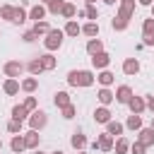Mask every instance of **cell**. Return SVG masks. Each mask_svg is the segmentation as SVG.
Masks as SVG:
<instances>
[{
  "label": "cell",
  "instance_id": "6da1fadb",
  "mask_svg": "<svg viewBox=\"0 0 154 154\" xmlns=\"http://www.w3.org/2000/svg\"><path fill=\"white\" fill-rule=\"evenodd\" d=\"M118 2H120V12H118V17H113L111 26H113L116 31H123V29H128V22H130V17H132L135 0H118Z\"/></svg>",
  "mask_w": 154,
  "mask_h": 154
},
{
  "label": "cell",
  "instance_id": "4316f807",
  "mask_svg": "<svg viewBox=\"0 0 154 154\" xmlns=\"http://www.w3.org/2000/svg\"><path fill=\"white\" fill-rule=\"evenodd\" d=\"M46 7H48V12H51V14H60V12H63V7H65V0H51Z\"/></svg>",
  "mask_w": 154,
  "mask_h": 154
},
{
  "label": "cell",
  "instance_id": "f907efd6",
  "mask_svg": "<svg viewBox=\"0 0 154 154\" xmlns=\"http://www.w3.org/2000/svg\"><path fill=\"white\" fill-rule=\"evenodd\" d=\"M152 130H154V118H152Z\"/></svg>",
  "mask_w": 154,
  "mask_h": 154
},
{
  "label": "cell",
  "instance_id": "9c48e42d",
  "mask_svg": "<svg viewBox=\"0 0 154 154\" xmlns=\"http://www.w3.org/2000/svg\"><path fill=\"white\" fill-rule=\"evenodd\" d=\"M24 144H26V149H38V144H41L38 130H29V132L24 135Z\"/></svg>",
  "mask_w": 154,
  "mask_h": 154
},
{
  "label": "cell",
  "instance_id": "30bf717a",
  "mask_svg": "<svg viewBox=\"0 0 154 154\" xmlns=\"http://www.w3.org/2000/svg\"><path fill=\"white\" fill-rule=\"evenodd\" d=\"M123 72L125 75H137L140 72V60L137 58H125L123 60Z\"/></svg>",
  "mask_w": 154,
  "mask_h": 154
},
{
  "label": "cell",
  "instance_id": "7bdbcfd3",
  "mask_svg": "<svg viewBox=\"0 0 154 154\" xmlns=\"http://www.w3.org/2000/svg\"><path fill=\"white\" fill-rule=\"evenodd\" d=\"M147 108L154 113V96H147Z\"/></svg>",
  "mask_w": 154,
  "mask_h": 154
},
{
  "label": "cell",
  "instance_id": "277c9868",
  "mask_svg": "<svg viewBox=\"0 0 154 154\" xmlns=\"http://www.w3.org/2000/svg\"><path fill=\"white\" fill-rule=\"evenodd\" d=\"M142 38L144 46H154V17H147L142 22Z\"/></svg>",
  "mask_w": 154,
  "mask_h": 154
},
{
  "label": "cell",
  "instance_id": "44dd1931",
  "mask_svg": "<svg viewBox=\"0 0 154 154\" xmlns=\"http://www.w3.org/2000/svg\"><path fill=\"white\" fill-rule=\"evenodd\" d=\"M106 125H108V132H111L113 137H123V130H125L123 123H118V120H108Z\"/></svg>",
  "mask_w": 154,
  "mask_h": 154
},
{
  "label": "cell",
  "instance_id": "f35d334b",
  "mask_svg": "<svg viewBox=\"0 0 154 154\" xmlns=\"http://www.w3.org/2000/svg\"><path fill=\"white\" fill-rule=\"evenodd\" d=\"M130 152H132V154H144V152H147V147L137 140V142H132V144H130Z\"/></svg>",
  "mask_w": 154,
  "mask_h": 154
},
{
  "label": "cell",
  "instance_id": "83f0119b",
  "mask_svg": "<svg viewBox=\"0 0 154 154\" xmlns=\"http://www.w3.org/2000/svg\"><path fill=\"white\" fill-rule=\"evenodd\" d=\"M26 70L31 72V75H41L43 72V65H41V58H34L29 65H26Z\"/></svg>",
  "mask_w": 154,
  "mask_h": 154
},
{
  "label": "cell",
  "instance_id": "d6a6232c",
  "mask_svg": "<svg viewBox=\"0 0 154 154\" xmlns=\"http://www.w3.org/2000/svg\"><path fill=\"white\" fill-rule=\"evenodd\" d=\"M29 19V14L22 10V7H14V19H12V24H24Z\"/></svg>",
  "mask_w": 154,
  "mask_h": 154
},
{
  "label": "cell",
  "instance_id": "e0dca14e",
  "mask_svg": "<svg viewBox=\"0 0 154 154\" xmlns=\"http://www.w3.org/2000/svg\"><path fill=\"white\" fill-rule=\"evenodd\" d=\"M10 149H12L14 154H22V152L26 149V144H24V137H22V135H14V137H12V142H10Z\"/></svg>",
  "mask_w": 154,
  "mask_h": 154
},
{
  "label": "cell",
  "instance_id": "f6af8a7d",
  "mask_svg": "<svg viewBox=\"0 0 154 154\" xmlns=\"http://www.w3.org/2000/svg\"><path fill=\"white\" fill-rule=\"evenodd\" d=\"M103 2H106V5H116L118 0H103Z\"/></svg>",
  "mask_w": 154,
  "mask_h": 154
},
{
  "label": "cell",
  "instance_id": "f1b7e54d",
  "mask_svg": "<svg viewBox=\"0 0 154 154\" xmlns=\"http://www.w3.org/2000/svg\"><path fill=\"white\" fill-rule=\"evenodd\" d=\"M96 79H99V84H101V87H108V84H113V72L101 70V75H99Z\"/></svg>",
  "mask_w": 154,
  "mask_h": 154
},
{
  "label": "cell",
  "instance_id": "7402d4cb",
  "mask_svg": "<svg viewBox=\"0 0 154 154\" xmlns=\"http://www.w3.org/2000/svg\"><path fill=\"white\" fill-rule=\"evenodd\" d=\"M82 34H84V36H91V38L99 36V22H87V24L82 26Z\"/></svg>",
  "mask_w": 154,
  "mask_h": 154
},
{
  "label": "cell",
  "instance_id": "d4e9b609",
  "mask_svg": "<svg viewBox=\"0 0 154 154\" xmlns=\"http://www.w3.org/2000/svg\"><path fill=\"white\" fill-rule=\"evenodd\" d=\"M125 128H130V130H140V128H142V118H140V113H132V116H128V123H125Z\"/></svg>",
  "mask_w": 154,
  "mask_h": 154
},
{
  "label": "cell",
  "instance_id": "f5cc1de1",
  "mask_svg": "<svg viewBox=\"0 0 154 154\" xmlns=\"http://www.w3.org/2000/svg\"><path fill=\"white\" fill-rule=\"evenodd\" d=\"M43 2H51V0H43Z\"/></svg>",
  "mask_w": 154,
  "mask_h": 154
},
{
  "label": "cell",
  "instance_id": "7c38bea8",
  "mask_svg": "<svg viewBox=\"0 0 154 154\" xmlns=\"http://www.w3.org/2000/svg\"><path fill=\"white\" fill-rule=\"evenodd\" d=\"M128 106H130V111H132V113H142V111L147 108V101H144L142 96H132V99L128 101Z\"/></svg>",
  "mask_w": 154,
  "mask_h": 154
},
{
  "label": "cell",
  "instance_id": "60d3db41",
  "mask_svg": "<svg viewBox=\"0 0 154 154\" xmlns=\"http://www.w3.org/2000/svg\"><path fill=\"white\" fill-rule=\"evenodd\" d=\"M36 36H38V34H36L34 29H29V31H24V34H22V38H24L26 43H31V41H36Z\"/></svg>",
  "mask_w": 154,
  "mask_h": 154
},
{
  "label": "cell",
  "instance_id": "603a6c76",
  "mask_svg": "<svg viewBox=\"0 0 154 154\" xmlns=\"http://www.w3.org/2000/svg\"><path fill=\"white\" fill-rule=\"evenodd\" d=\"M96 96H99V101H101L103 106H108V103L116 99V94H113L111 89H106V87H103V89H99V94H96Z\"/></svg>",
  "mask_w": 154,
  "mask_h": 154
},
{
  "label": "cell",
  "instance_id": "e575fe53",
  "mask_svg": "<svg viewBox=\"0 0 154 154\" xmlns=\"http://www.w3.org/2000/svg\"><path fill=\"white\" fill-rule=\"evenodd\" d=\"M63 17H67V19H72L75 14H77V7L72 5V2H65V7H63V12H60Z\"/></svg>",
  "mask_w": 154,
  "mask_h": 154
},
{
  "label": "cell",
  "instance_id": "52a82bcc",
  "mask_svg": "<svg viewBox=\"0 0 154 154\" xmlns=\"http://www.w3.org/2000/svg\"><path fill=\"white\" fill-rule=\"evenodd\" d=\"M108 63H111V55L108 53H96V55H91V65L96 67V70H106L108 67Z\"/></svg>",
  "mask_w": 154,
  "mask_h": 154
},
{
  "label": "cell",
  "instance_id": "8992f818",
  "mask_svg": "<svg viewBox=\"0 0 154 154\" xmlns=\"http://www.w3.org/2000/svg\"><path fill=\"white\" fill-rule=\"evenodd\" d=\"M24 72V63H19V60H10V63H5V75L7 77H19Z\"/></svg>",
  "mask_w": 154,
  "mask_h": 154
},
{
  "label": "cell",
  "instance_id": "ac0fdd59",
  "mask_svg": "<svg viewBox=\"0 0 154 154\" xmlns=\"http://www.w3.org/2000/svg\"><path fill=\"white\" fill-rule=\"evenodd\" d=\"M101 51H103L101 38H89V43H87V53H89V55H96V53H101Z\"/></svg>",
  "mask_w": 154,
  "mask_h": 154
},
{
  "label": "cell",
  "instance_id": "4dcf8cb0",
  "mask_svg": "<svg viewBox=\"0 0 154 154\" xmlns=\"http://www.w3.org/2000/svg\"><path fill=\"white\" fill-rule=\"evenodd\" d=\"M113 147H116V154H125V152H128V149H130V142H128V140H125V137H118V140H116V144H113Z\"/></svg>",
  "mask_w": 154,
  "mask_h": 154
},
{
  "label": "cell",
  "instance_id": "ffe728a7",
  "mask_svg": "<svg viewBox=\"0 0 154 154\" xmlns=\"http://www.w3.org/2000/svg\"><path fill=\"white\" fill-rule=\"evenodd\" d=\"M94 120H96V123H108V120H111V111H108L106 106L96 108V111H94Z\"/></svg>",
  "mask_w": 154,
  "mask_h": 154
},
{
  "label": "cell",
  "instance_id": "8fae6325",
  "mask_svg": "<svg viewBox=\"0 0 154 154\" xmlns=\"http://www.w3.org/2000/svg\"><path fill=\"white\" fill-rule=\"evenodd\" d=\"M96 144H99V149H103V152H111V149H113V135H111V132H103V135H99Z\"/></svg>",
  "mask_w": 154,
  "mask_h": 154
},
{
  "label": "cell",
  "instance_id": "484cf974",
  "mask_svg": "<svg viewBox=\"0 0 154 154\" xmlns=\"http://www.w3.org/2000/svg\"><path fill=\"white\" fill-rule=\"evenodd\" d=\"M70 144H72L75 149H84V147H87V137H84L82 132H75L72 140H70Z\"/></svg>",
  "mask_w": 154,
  "mask_h": 154
},
{
  "label": "cell",
  "instance_id": "f546056e",
  "mask_svg": "<svg viewBox=\"0 0 154 154\" xmlns=\"http://www.w3.org/2000/svg\"><path fill=\"white\" fill-rule=\"evenodd\" d=\"M26 113H29V108H26L24 103L12 108V118H14V120H24V118H26Z\"/></svg>",
  "mask_w": 154,
  "mask_h": 154
},
{
  "label": "cell",
  "instance_id": "d590c367",
  "mask_svg": "<svg viewBox=\"0 0 154 154\" xmlns=\"http://www.w3.org/2000/svg\"><path fill=\"white\" fill-rule=\"evenodd\" d=\"M34 31H36V34H48V31H51V26H48V22H43V19H41V22H34Z\"/></svg>",
  "mask_w": 154,
  "mask_h": 154
},
{
  "label": "cell",
  "instance_id": "681fc988",
  "mask_svg": "<svg viewBox=\"0 0 154 154\" xmlns=\"http://www.w3.org/2000/svg\"><path fill=\"white\" fill-rule=\"evenodd\" d=\"M152 17H154V5H152Z\"/></svg>",
  "mask_w": 154,
  "mask_h": 154
},
{
  "label": "cell",
  "instance_id": "5bb4252c",
  "mask_svg": "<svg viewBox=\"0 0 154 154\" xmlns=\"http://www.w3.org/2000/svg\"><path fill=\"white\" fill-rule=\"evenodd\" d=\"M46 12H48V7H43V5H34V7L29 10V19H34V22H41V19L46 17Z\"/></svg>",
  "mask_w": 154,
  "mask_h": 154
},
{
  "label": "cell",
  "instance_id": "7a4b0ae2",
  "mask_svg": "<svg viewBox=\"0 0 154 154\" xmlns=\"http://www.w3.org/2000/svg\"><path fill=\"white\" fill-rule=\"evenodd\" d=\"M67 84H72V87H91L94 84V72H89V70H70L67 72Z\"/></svg>",
  "mask_w": 154,
  "mask_h": 154
},
{
  "label": "cell",
  "instance_id": "5b68a950",
  "mask_svg": "<svg viewBox=\"0 0 154 154\" xmlns=\"http://www.w3.org/2000/svg\"><path fill=\"white\" fill-rule=\"evenodd\" d=\"M46 123H48V116H46L43 111H34V113L29 116V125H31V130H41V128H46Z\"/></svg>",
  "mask_w": 154,
  "mask_h": 154
},
{
  "label": "cell",
  "instance_id": "3957f363",
  "mask_svg": "<svg viewBox=\"0 0 154 154\" xmlns=\"http://www.w3.org/2000/svg\"><path fill=\"white\" fill-rule=\"evenodd\" d=\"M63 36H65L63 29H51V31L46 34V38H43V46H46L48 51H55V48L63 46Z\"/></svg>",
  "mask_w": 154,
  "mask_h": 154
},
{
  "label": "cell",
  "instance_id": "7dc6e473",
  "mask_svg": "<svg viewBox=\"0 0 154 154\" xmlns=\"http://www.w3.org/2000/svg\"><path fill=\"white\" fill-rule=\"evenodd\" d=\"M34 154H43V152H38V149H34Z\"/></svg>",
  "mask_w": 154,
  "mask_h": 154
},
{
  "label": "cell",
  "instance_id": "b9f144b4",
  "mask_svg": "<svg viewBox=\"0 0 154 154\" xmlns=\"http://www.w3.org/2000/svg\"><path fill=\"white\" fill-rule=\"evenodd\" d=\"M24 106H26L29 111H36V96H26V101H24Z\"/></svg>",
  "mask_w": 154,
  "mask_h": 154
},
{
  "label": "cell",
  "instance_id": "2e32d148",
  "mask_svg": "<svg viewBox=\"0 0 154 154\" xmlns=\"http://www.w3.org/2000/svg\"><path fill=\"white\" fill-rule=\"evenodd\" d=\"M63 31H65V36H79V34H82V26H79L75 19H67V24H65Z\"/></svg>",
  "mask_w": 154,
  "mask_h": 154
},
{
  "label": "cell",
  "instance_id": "bcb514c9",
  "mask_svg": "<svg viewBox=\"0 0 154 154\" xmlns=\"http://www.w3.org/2000/svg\"><path fill=\"white\" fill-rule=\"evenodd\" d=\"M84 2H87V5H94V2H96V0H84Z\"/></svg>",
  "mask_w": 154,
  "mask_h": 154
},
{
  "label": "cell",
  "instance_id": "d6986e66",
  "mask_svg": "<svg viewBox=\"0 0 154 154\" xmlns=\"http://www.w3.org/2000/svg\"><path fill=\"white\" fill-rule=\"evenodd\" d=\"M53 103H55L58 108L67 106V103H70V94H67V91H55V94H53Z\"/></svg>",
  "mask_w": 154,
  "mask_h": 154
},
{
  "label": "cell",
  "instance_id": "ab89813d",
  "mask_svg": "<svg viewBox=\"0 0 154 154\" xmlns=\"http://www.w3.org/2000/svg\"><path fill=\"white\" fill-rule=\"evenodd\" d=\"M60 111H63V118H75V106H72V103H67V106H63Z\"/></svg>",
  "mask_w": 154,
  "mask_h": 154
},
{
  "label": "cell",
  "instance_id": "db71d44e",
  "mask_svg": "<svg viewBox=\"0 0 154 154\" xmlns=\"http://www.w3.org/2000/svg\"><path fill=\"white\" fill-rule=\"evenodd\" d=\"M79 154H84V152H79Z\"/></svg>",
  "mask_w": 154,
  "mask_h": 154
},
{
  "label": "cell",
  "instance_id": "4fadbf2b",
  "mask_svg": "<svg viewBox=\"0 0 154 154\" xmlns=\"http://www.w3.org/2000/svg\"><path fill=\"white\" fill-rule=\"evenodd\" d=\"M140 142L144 147H152L154 144V130L152 128H140Z\"/></svg>",
  "mask_w": 154,
  "mask_h": 154
},
{
  "label": "cell",
  "instance_id": "1f68e13d",
  "mask_svg": "<svg viewBox=\"0 0 154 154\" xmlns=\"http://www.w3.org/2000/svg\"><path fill=\"white\" fill-rule=\"evenodd\" d=\"M0 19H10V22H12V19H14V7H12V5H2V7H0Z\"/></svg>",
  "mask_w": 154,
  "mask_h": 154
},
{
  "label": "cell",
  "instance_id": "9a60e30c",
  "mask_svg": "<svg viewBox=\"0 0 154 154\" xmlns=\"http://www.w3.org/2000/svg\"><path fill=\"white\" fill-rule=\"evenodd\" d=\"M19 87H22V84H19V82H17L14 77H7V79H5V84H2L5 94H10V96H14V94L19 91Z\"/></svg>",
  "mask_w": 154,
  "mask_h": 154
},
{
  "label": "cell",
  "instance_id": "cb8c5ba5",
  "mask_svg": "<svg viewBox=\"0 0 154 154\" xmlns=\"http://www.w3.org/2000/svg\"><path fill=\"white\" fill-rule=\"evenodd\" d=\"M36 87H38V79H36V77H26V79H22V89H24L26 94L36 91Z\"/></svg>",
  "mask_w": 154,
  "mask_h": 154
},
{
  "label": "cell",
  "instance_id": "74e56055",
  "mask_svg": "<svg viewBox=\"0 0 154 154\" xmlns=\"http://www.w3.org/2000/svg\"><path fill=\"white\" fill-rule=\"evenodd\" d=\"M7 130H10L12 135H17V132H22V120H14V118H12V120L7 123Z\"/></svg>",
  "mask_w": 154,
  "mask_h": 154
},
{
  "label": "cell",
  "instance_id": "816d5d0a",
  "mask_svg": "<svg viewBox=\"0 0 154 154\" xmlns=\"http://www.w3.org/2000/svg\"><path fill=\"white\" fill-rule=\"evenodd\" d=\"M0 149H2V140H0Z\"/></svg>",
  "mask_w": 154,
  "mask_h": 154
},
{
  "label": "cell",
  "instance_id": "ee69618b",
  "mask_svg": "<svg viewBox=\"0 0 154 154\" xmlns=\"http://www.w3.org/2000/svg\"><path fill=\"white\" fill-rule=\"evenodd\" d=\"M140 5H152V0H137Z\"/></svg>",
  "mask_w": 154,
  "mask_h": 154
},
{
  "label": "cell",
  "instance_id": "8d00e7d4",
  "mask_svg": "<svg viewBox=\"0 0 154 154\" xmlns=\"http://www.w3.org/2000/svg\"><path fill=\"white\" fill-rule=\"evenodd\" d=\"M84 12H87V19H89V22H96V19H99V10H96L94 5H87Z\"/></svg>",
  "mask_w": 154,
  "mask_h": 154
},
{
  "label": "cell",
  "instance_id": "ba28073f",
  "mask_svg": "<svg viewBox=\"0 0 154 154\" xmlns=\"http://www.w3.org/2000/svg\"><path fill=\"white\" fill-rule=\"evenodd\" d=\"M130 99H132V89H130L128 84H120V87L116 89V101H118V103H128Z\"/></svg>",
  "mask_w": 154,
  "mask_h": 154
},
{
  "label": "cell",
  "instance_id": "836d02e7",
  "mask_svg": "<svg viewBox=\"0 0 154 154\" xmlns=\"http://www.w3.org/2000/svg\"><path fill=\"white\" fill-rule=\"evenodd\" d=\"M41 58V65H43V70H53L55 67V58L51 55V53H46V55H38Z\"/></svg>",
  "mask_w": 154,
  "mask_h": 154
},
{
  "label": "cell",
  "instance_id": "c3c4849f",
  "mask_svg": "<svg viewBox=\"0 0 154 154\" xmlns=\"http://www.w3.org/2000/svg\"><path fill=\"white\" fill-rule=\"evenodd\" d=\"M53 154H63V152H60V149H58V152H53Z\"/></svg>",
  "mask_w": 154,
  "mask_h": 154
}]
</instances>
